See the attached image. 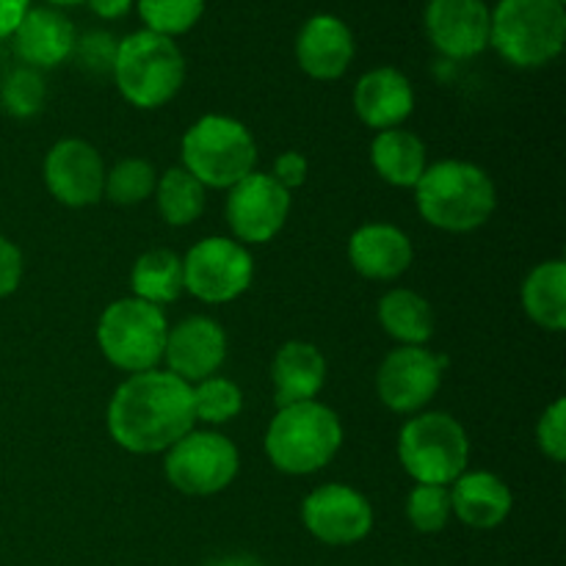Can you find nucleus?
I'll return each mask as SVG.
<instances>
[{"label":"nucleus","instance_id":"obj_1","mask_svg":"<svg viewBox=\"0 0 566 566\" xmlns=\"http://www.w3.org/2000/svg\"><path fill=\"white\" fill-rule=\"evenodd\" d=\"M105 426L122 451L166 453L197 426L191 385L160 368L127 376L111 396Z\"/></svg>","mask_w":566,"mask_h":566},{"label":"nucleus","instance_id":"obj_2","mask_svg":"<svg viewBox=\"0 0 566 566\" xmlns=\"http://www.w3.org/2000/svg\"><path fill=\"white\" fill-rule=\"evenodd\" d=\"M412 191L426 224L457 235L484 227L497 208L495 180L470 160L429 164Z\"/></svg>","mask_w":566,"mask_h":566},{"label":"nucleus","instance_id":"obj_3","mask_svg":"<svg viewBox=\"0 0 566 566\" xmlns=\"http://www.w3.org/2000/svg\"><path fill=\"white\" fill-rule=\"evenodd\" d=\"M263 446L280 473L313 475L340 453L343 423L335 409L321 401L276 407Z\"/></svg>","mask_w":566,"mask_h":566},{"label":"nucleus","instance_id":"obj_4","mask_svg":"<svg viewBox=\"0 0 566 566\" xmlns=\"http://www.w3.org/2000/svg\"><path fill=\"white\" fill-rule=\"evenodd\" d=\"M566 9L562 0H501L490 9V48L517 70H539L562 55Z\"/></svg>","mask_w":566,"mask_h":566},{"label":"nucleus","instance_id":"obj_5","mask_svg":"<svg viewBox=\"0 0 566 566\" xmlns=\"http://www.w3.org/2000/svg\"><path fill=\"white\" fill-rule=\"evenodd\" d=\"M186 75V55L175 39L153 31H136L119 39L111 77L133 108H164L180 94Z\"/></svg>","mask_w":566,"mask_h":566},{"label":"nucleus","instance_id":"obj_6","mask_svg":"<svg viewBox=\"0 0 566 566\" xmlns=\"http://www.w3.org/2000/svg\"><path fill=\"white\" fill-rule=\"evenodd\" d=\"M180 160L182 169L205 188L230 191L258 171V142L235 116L205 114L182 133Z\"/></svg>","mask_w":566,"mask_h":566},{"label":"nucleus","instance_id":"obj_7","mask_svg":"<svg viewBox=\"0 0 566 566\" xmlns=\"http://www.w3.org/2000/svg\"><path fill=\"white\" fill-rule=\"evenodd\" d=\"M398 462L415 484L451 486L468 470L470 437L448 412H418L398 431Z\"/></svg>","mask_w":566,"mask_h":566},{"label":"nucleus","instance_id":"obj_8","mask_svg":"<svg viewBox=\"0 0 566 566\" xmlns=\"http://www.w3.org/2000/svg\"><path fill=\"white\" fill-rule=\"evenodd\" d=\"M169 321L164 310L125 296L111 302L97 321V346L114 368L127 376L147 374L164 363Z\"/></svg>","mask_w":566,"mask_h":566},{"label":"nucleus","instance_id":"obj_9","mask_svg":"<svg viewBox=\"0 0 566 566\" xmlns=\"http://www.w3.org/2000/svg\"><path fill=\"white\" fill-rule=\"evenodd\" d=\"M241 470L235 442L221 431H188L166 451L164 473L177 492L191 497H210L224 492Z\"/></svg>","mask_w":566,"mask_h":566},{"label":"nucleus","instance_id":"obj_10","mask_svg":"<svg viewBox=\"0 0 566 566\" xmlns=\"http://www.w3.org/2000/svg\"><path fill=\"white\" fill-rule=\"evenodd\" d=\"M254 260L235 238H202L182 258V282L205 304H230L252 287Z\"/></svg>","mask_w":566,"mask_h":566},{"label":"nucleus","instance_id":"obj_11","mask_svg":"<svg viewBox=\"0 0 566 566\" xmlns=\"http://www.w3.org/2000/svg\"><path fill=\"white\" fill-rule=\"evenodd\" d=\"M451 359L426 346H398L381 359L376 374L379 401L396 415H418L440 392L442 374Z\"/></svg>","mask_w":566,"mask_h":566},{"label":"nucleus","instance_id":"obj_12","mask_svg":"<svg viewBox=\"0 0 566 566\" xmlns=\"http://www.w3.org/2000/svg\"><path fill=\"white\" fill-rule=\"evenodd\" d=\"M293 197L265 171H252L227 191L224 216L232 238L243 247L274 241L291 216Z\"/></svg>","mask_w":566,"mask_h":566},{"label":"nucleus","instance_id":"obj_13","mask_svg":"<svg viewBox=\"0 0 566 566\" xmlns=\"http://www.w3.org/2000/svg\"><path fill=\"white\" fill-rule=\"evenodd\" d=\"M302 523L321 545L352 547L374 531V506L354 486L324 484L304 497Z\"/></svg>","mask_w":566,"mask_h":566},{"label":"nucleus","instance_id":"obj_14","mask_svg":"<svg viewBox=\"0 0 566 566\" xmlns=\"http://www.w3.org/2000/svg\"><path fill=\"white\" fill-rule=\"evenodd\" d=\"M105 160L97 147L83 138H61L44 155V186L64 208H92L105 191Z\"/></svg>","mask_w":566,"mask_h":566},{"label":"nucleus","instance_id":"obj_15","mask_svg":"<svg viewBox=\"0 0 566 566\" xmlns=\"http://www.w3.org/2000/svg\"><path fill=\"white\" fill-rule=\"evenodd\" d=\"M423 28L437 53L470 61L490 48V6L484 0H429Z\"/></svg>","mask_w":566,"mask_h":566},{"label":"nucleus","instance_id":"obj_16","mask_svg":"<svg viewBox=\"0 0 566 566\" xmlns=\"http://www.w3.org/2000/svg\"><path fill=\"white\" fill-rule=\"evenodd\" d=\"M227 359V332L219 321L208 315H188L180 324L169 326L164 363L169 374L186 385L210 379Z\"/></svg>","mask_w":566,"mask_h":566},{"label":"nucleus","instance_id":"obj_17","mask_svg":"<svg viewBox=\"0 0 566 566\" xmlns=\"http://www.w3.org/2000/svg\"><path fill=\"white\" fill-rule=\"evenodd\" d=\"M357 42L346 20L335 14H313L296 36V64L313 81H337L348 72Z\"/></svg>","mask_w":566,"mask_h":566},{"label":"nucleus","instance_id":"obj_18","mask_svg":"<svg viewBox=\"0 0 566 566\" xmlns=\"http://www.w3.org/2000/svg\"><path fill=\"white\" fill-rule=\"evenodd\" d=\"M415 247L407 232L387 221H368L348 238V263L370 282H392L412 269Z\"/></svg>","mask_w":566,"mask_h":566},{"label":"nucleus","instance_id":"obj_19","mask_svg":"<svg viewBox=\"0 0 566 566\" xmlns=\"http://www.w3.org/2000/svg\"><path fill=\"white\" fill-rule=\"evenodd\" d=\"M354 111L376 133L401 127L415 111L412 81L396 66L368 70L354 86Z\"/></svg>","mask_w":566,"mask_h":566},{"label":"nucleus","instance_id":"obj_20","mask_svg":"<svg viewBox=\"0 0 566 566\" xmlns=\"http://www.w3.org/2000/svg\"><path fill=\"white\" fill-rule=\"evenodd\" d=\"M11 39H14V50L25 61V66L42 72L72 59L77 31L61 9H53V6L33 9L31 6Z\"/></svg>","mask_w":566,"mask_h":566},{"label":"nucleus","instance_id":"obj_21","mask_svg":"<svg viewBox=\"0 0 566 566\" xmlns=\"http://www.w3.org/2000/svg\"><path fill=\"white\" fill-rule=\"evenodd\" d=\"M451 512L473 531L501 528L514 509V495L501 475L490 470H464L451 486Z\"/></svg>","mask_w":566,"mask_h":566},{"label":"nucleus","instance_id":"obj_22","mask_svg":"<svg viewBox=\"0 0 566 566\" xmlns=\"http://www.w3.org/2000/svg\"><path fill=\"white\" fill-rule=\"evenodd\" d=\"M276 407L318 401L326 385V359L318 346L307 340H287L276 348L271 363Z\"/></svg>","mask_w":566,"mask_h":566},{"label":"nucleus","instance_id":"obj_23","mask_svg":"<svg viewBox=\"0 0 566 566\" xmlns=\"http://www.w3.org/2000/svg\"><path fill=\"white\" fill-rule=\"evenodd\" d=\"M370 164L376 175L392 188H415L423 171L429 169V153L423 138L407 127L376 133L370 142Z\"/></svg>","mask_w":566,"mask_h":566},{"label":"nucleus","instance_id":"obj_24","mask_svg":"<svg viewBox=\"0 0 566 566\" xmlns=\"http://www.w3.org/2000/svg\"><path fill=\"white\" fill-rule=\"evenodd\" d=\"M379 326L398 346H426L434 337V307L409 287H392L379 298Z\"/></svg>","mask_w":566,"mask_h":566},{"label":"nucleus","instance_id":"obj_25","mask_svg":"<svg viewBox=\"0 0 566 566\" xmlns=\"http://www.w3.org/2000/svg\"><path fill=\"white\" fill-rule=\"evenodd\" d=\"M523 307L528 318L545 332L566 329V263L545 260L534 265L523 282Z\"/></svg>","mask_w":566,"mask_h":566},{"label":"nucleus","instance_id":"obj_26","mask_svg":"<svg viewBox=\"0 0 566 566\" xmlns=\"http://www.w3.org/2000/svg\"><path fill=\"white\" fill-rule=\"evenodd\" d=\"M130 287L133 296L164 310L186 293L182 258H177L171 249H149L133 263Z\"/></svg>","mask_w":566,"mask_h":566},{"label":"nucleus","instance_id":"obj_27","mask_svg":"<svg viewBox=\"0 0 566 566\" xmlns=\"http://www.w3.org/2000/svg\"><path fill=\"white\" fill-rule=\"evenodd\" d=\"M153 197L166 224L188 227L202 219L205 205H208V188L197 177L188 175L182 166H171L164 175H158Z\"/></svg>","mask_w":566,"mask_h":566},{"label":"nucleus","instance_id":"obj_28","mask_svg":"<svg viewBox=\"0 0 566 566\" xmlns=\"http://www.w3.org/2000/svg\"><path fill=\"white\" fill-rule=\"evenodd\" d=\"M191 403L197 423L224 426L243 412V392L235 381L216 374L191 385Z\"/></svg>","mask_w":566,"mask_h":566},{"label":"nucleus","instance_id":"obj_29","mask_svg":"<svg viewBox=\"0 0 566 566\" xmlns=\"http://www.w3.org/2000/svg\"><path fill=\"white\" fill-rule=\"evenodd\" d=\"M158 186V171L144 158H125L105 171V191L103 197L119 208H133V205L147 202Z\"/></svg>","mask_w":566,"mask_h":566},{"label":"nucleus","instance_id":"obj_30","mask_svg":"<svg viewBox=\"0 0 566 566\" xmlns=\"http://www.w3.org/2000/svg\"><path fill=\"white\" fill-rule=\"evenodd\" d=\"M208 0H136L144 31L177 39L191 31L205 14Z\"/></svg>","mask_w":566,"mask_h":566},{"label":"nucleus","instance_id":"obj_31","mask_svg":"<svg viewBox=\"0 0 566 566\" xmlns=\"http://www.w3.org/2000/svg\"><path fill=\"white\" fill-rule=\"evenodd\" d=\"M44 99H48V86H44L42 72L31 70V66L9 72L0 86V105L6 114L17 116V119L36 116L44 108Z\"/></svg>","mask_w":566,"mask_h":566},{"label":"nucleus","instance_id":"obj_32","mask_svg":"<svg viewBox=\"0 0 566 566\" xmlns=\"http://www.w3.org/2000/svg\"><path fill=\"white\" fill-rule=\"evenodd\" d=\"M451 492L448 486L415 484L407 497V520L418 534H440L451 523Z\"/></svg>","mask_w":566,"mask_h":566},{"label":"nucleus","instance_id":"obj_33","mask_svg":"<svg viewBox=\"0 0 566 566\" xmlns=\"http://www.w3.org/2000/svg\"><path fill=\"white\" fill-rule=\"evenodd\" d=\"M116 48H119V39L111 36L108 31H86L83 36H77L72 59L83 70L92 72V75H111L114 72Z\"/></svg>","mask_w":566,"mask_h":566},{"label":"nucleus","instance_id":"obj_34","mask_svg":"<svg viewBox=\"0 0 566 566\" xmlns=\"http://www.w3.org/2000/svg\"><path fill=\"white\" fill-rule=\"evenodd\" d=\"M536 446L551 462L562 464L566 459V401L556 398L545 412L539 415L536 423Z\"/></svg>","mask_w":566,"mask_h":566},{"label":"nucleus","instance_id":"obj_35","mask_svg":"<svg viewBox=\"0 0 566 566\" xmlns=\"http://www.w3.org/2000/svg\"><path fill=\"white\" fill-rule=\"evenodd\" d=\"M22 252L14 241L0 235V298L11 296L22 282Z\"/></svg>","mask_w":566,"mask_h":566},{"label":"nucleus","instance_id":"obj_36","mask_svg":"<svg viewBox=\"0 0 566 566\" xmlns=\"http://www.w3.org/2000/svg\"><path fill=\"white\" fill-rule=\"evenodd\" d=\"M307 175H310L307 158H304L302 153H296V149L282 153L280 158L274 160V171H271V177H274L285 191H296V188H302L304 182H307Z\"/></svg>","mask_w":566,"mask_h":566},{"label":"nucleus","instance_id":"obj_37","mask_svg":"<svg viewBox=\"0 0 566 566\" xmlns=\"http://www.w3.org/2000/svg\"><path fill=\"white\" fill-rule=\"evenodd\" d=\"M31 9V0H0V42L14 36L17 25Z\"/></svg>","mask_w":566,"mask_h":566},{"label":"nucleus","instance_id":"obj_38","mask_svg":"<svg viewBox=\"0 0 566 566\" xmlns=\"http://www.w3.org/2000/svg\"><path fill=\"white\" fill-rule=\"evenodd\" d=\"M86 3L103 20H122L133 9V0H86Z\"/></svg>","mask_w":566,"mask_h":566},{"label":"nucleus","instance_id":"obj_39","mask_svg":"<svg viewBox=\"0 0 566 566\" xmlns=\"http://www.w3.org/2000/svg\"><path fill=\"white\" fill-rule=\"evenodd\" d=\"M205 566H265L260 558L247 556V553H235V556H219V558H210Z\"/></svg>","mask_w":566,"mask_h":566},{"label":"nucleus","instance_id":"obj_40","mask_svg":"<svg viewBox=\"0 0 566 566\" xmlns=\"http://www.w3.org/2000/svg\"><path fill=\"white\" fill-rule=\"evenodd\" d=\"M44 3L53 6V9H70V6H81L86 0H44Z\"/></svg>","mask_w":566,"mask_h":566},{"label":"nucleus","instance_id":"obj_41","mask_svg":"<svg viewBox=\"0 0 566 566\" xmlns=\"http://www.w3.org/2000/svg\"><path fill=\"white\" fill-rule=\"evenodd\" d=\"M562 3H564V0H562Z\"/></svg>","mask_w":566,"mask_h":566}]
</instances>
